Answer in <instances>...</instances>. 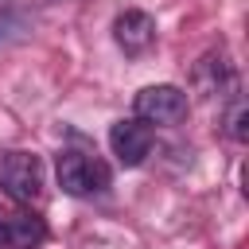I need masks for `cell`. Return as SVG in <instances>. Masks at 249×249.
Returning <instances> with one entry per match:
<instances>
[{
    "label": "cell",
    "mask_w": 249,
    "mask_h": 249,
    "mask_svg": "<svg viewBox=\"0 0 249 249\" xmlns=\"http://www.w3.org/2000/svg\"><path fill=\"white\" fill-rule=\"evenodd\" d=\"M0 187L16 202H35L43 195V160L35 152H4L0 156Z\"/></svg>",
    "instance_id": "7a4b0ae2"
},
{
    "label": "cell",
    "mask_w": 249,
    "mask_h": 249,
    "mask_svg": "<svg viewBox=\"0 0 249 249\" xmlns=\"http://www.w3.org/2000/svg\"><path fill=\"white\" fill-rule=\"evenodd\" d=\"M54 175H58V187L74 198H86V195H101L109 187V167L86 152H58V163H54Z\"/></svg>",
    "instance_id": "6da1fadb"
},
{
    "label": "cell",
    "mask_w": 249,
    "mask_h": 249,
    "mask_svg": "<svg viewBox=\"0 0 249 249\" xmlns=\"http://www.w3.org/2000/svg\"><path fill=\"white\" fill-rule=\"evenodd\" d=\"M4 222H8V245H16V249H31L47 237V230L35 214H8Z\"/></svg>",
    "instance_id": "8992f818"
},
{
    "label": "cell",
    "mask_w": 249,
    "mask_h": 249,
    "mask_svg": "<svg viewBox=\"0 0 249 249\" xmlns=\"http://www.w3.org/2000/svg\"><path fill=\"white\" fill-rule=\"evenodd\" d=\"M113 39H117V47H121L124 54H144V51L156 43V19H152L148 12H140V8H128V12L117 16Z\"/></svg>",
    "instance_id": "5b68a950"
},
{
    "label": "cell",
    "mask_w": 249,
    "mask_h": 249,
    "mask_svg": "<svg viewBox=\"0 0 249 249\" xmlns=\"http://www.w3.org/2000/svg\"><path fill=\"white\" fill-rule=\"evenodd\" d=\"M132 113L144 121V124H175L187 117V93L179 86H144L136 97H132Z\"/></svg>",
    "instance_id": "3957f363"
},
{
    "label": "cell",
    "mask_w": 249,
    "mask_h": 249,
    "mask_svg": "<svg viewBox=\"0 0 249 249\" xmlns=\"http://www.w3.org/2000/svg\"><path fill=\"white\" fill-rule=\"evenodd\" d=\"M8 245V222H4V214H0V249Z\"/></svg>",
    "instance_id": "ba28073f"
},
{
    "label": "cell",
    "mask_w": 249,
    "mask_h": 249,
    "mask_svg": "<svg viewBox=\"0 0 249 249\" xmlns=\"http://www.w3.org/2000/svg\"><path fill=\"white\" fill-rule=\"evenodd\" d=\"M152 140H156L152 124H144L140 117H124V121H117L109 128V148L124 167H140L148 160V152H152Z\"/></svg>",
    "instance_id": "277c9868"
},
{
    "label": "cell",
    "mask_w": 249,
    "mask_h": 249,
    "mask_svg": "<svg viewBox=\"0 0 249 249\" xmlns=\"http://www.w3.org/2000/svg\"><path fill=\"white\" fill-rule=\"evenodd\" d=\"M233 136H237V140H245V109H237V113H233Z\"/></svg>",
    "instance_id": "52a82bcc"
}]
</instances>
